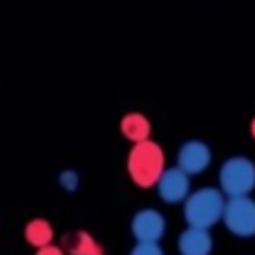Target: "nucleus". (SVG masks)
Listing matches in <instances>:
<instances>
[{
    "label": "nucleus",
    "mask_w": 255,
    "mask_h": 255,
    "mask_svg": "<svg viewBox=\"0 0 255 255\" xmlns=\"http://www.w3.org/2000/svg\"><path fill=\"white\" fill-rule=\"evenodd\" d=\"M163 168H166V152H163V148L157 141H152V136L145 141L132 143L126 159V170L134 186L154 188Z\"/></svg>",
    "instance_id": "1"
},
{
    "label": "nucleus",
    "mask_w": 255,
    "mask_h": 255,
    "mask_svg": "<svg viewBox=\"0 0 255 255\" xmlns=\"http://www.w3.org/2000/svg\"><path fill=\"white\" fill-rule=\"evenodd\" d=\"M226 206V195L215 186H202L197 190H190L188 197L181 204L184 220L188 226H199V229H213L222 224Z\"/></svg>",
    "instance_id": "2"
},
{
    "label": "nucleus",
    "mask_w": 255,
    "mask_h": 255,
    "mask_svg": "<svg viewBox=\"0 0 255 255\" xmlns=\"http://www.w3.org/2000/svg\"><path fill=\"white\" fill-rule=\"evenodd\" d=\"M220 190L226 197H240V195H253L255 190V161L244 154H235L222 161L217 170Z\"/></svg>",
    "instance_id": "3"
},
{
    "label": "nucleus",
    "mask_w": 255,
    "mask_h": 255,
    "mask_svg": "<svg viewBox=\"0 0 255 255\" xmlns=\"http://www.w3.org/2000/svg\"><path fill=\"white\" fill-rule=\"evenodd\" d=\"M222 224L235 238H242V240L255 238V197L253 195L226 197Z\"/></svg>",
    "instance_id": "4"
},
{
    "label": "nucleus",
    "mask_w": 255,
    "mask_h": 255,
    "mask_svg": "<svg viewBox=\"0 0 255 255\" xmlns=\"http://www.w3.org/2000/svg\"><path fill=\"white\" fill-rule=\"evenodd\" d=\"M168 220L157 208H141L130 220V233L134 242H161L166 238Z\"/></svg>",
    "instance_id": "5"
},
{
    "label": "nucleus",
    "mask_w": 255,
    "mask_h": 255,
    "mask_svg": "<svg viewBox=\"0 0 255 255\" xmlns=\"http://www.w3.org/2000/svg\"><path fill=\"white\" fill-rule=\"evenodd\" d=\"M154 190H157V197L166 204H184V199L188 197L190 188V175L184 172L179 166H170L163 168V172L159 175L157 184H154Z\"/></svg>",
    "instance_id": "6"
},
{
    "label": "nucleus",
    "mask_w": 255,
    "mask_h": 255,
    "mask_svg": "<svg viewBox=\"0 0 255 255\" xmlns=\"http://www.w3.org/2000/svg\"><path fill=\"white\" fill-rule=\"evenodd\" d=\"M213 163V150L206 141L202 139H188L177 150V166L190 177L204 175Z\"/></svg>",
    "instance_id": "7"
},
{
    "label": "nucleus",
    "mask_w": 255,
    "mask_h": 255,
    "mask_svg": "<svg viewBox=\"0 0 255 255\" xmlns=\"http://www.w3.org/2000/svg\"><path fill=\"white\" fill-rule=\"evenodd\" d=\"M215 249L211 229L199 226H186L177 238V251L179 255H211Z\"/></svg>",
    "instance_id": "8"
},
{
    "label": "nucleus",
    "mask_w": 255,
    "mask_h": 255,
    "mask_svg": "<svg viewBox=\"0 0 255 255\" xmlns=\"http://www.w3.org/2000/svg\"><path fill=\"white\" fill-rule=\"evenodd\" d=\"M61 247L67 255H106V249L97 242L92 233L88 231H72L65 233L61 240Z\"/></svg>",
    "instance_id": "9"
},
{
    "label": "nucleus",
    "mask_w": 255,
    "mask_h": 255,
    "mask_svg": "<svg viewBox=\"0 0 255 255\" xmlns=\"http://www.w3.org/2000/svg\"><path fill=\"white\" fill-rule=\"evenodd\" d=\"M119 130L124 134V139H128L130 143L145 141L152 136V124L143 112H126L119 121Z\"/></svg>",
    "instance_id": "10"
},
{
    "label": "nucleus",
    "mask_w": 255,
    "mask_h": 255,
    "mask_svg": "<svg viewBox=\"0 0 255 255\" xmlns=\"http://www.w3.org/2000/svg\"><path fill=\"white\" fill-rule=\"evenodd\" d=\"M25 240H27V244L34 249L52 244L54 242L52 222L45 220V217H31V220L25 224Z\"/></svg>",
    "instance_id": "11"
},
{
    "label": "nucleus",
    "mask_w": 255,
    "mask_h": 255,
    "mask_svg": "<svg viewBox=\"0 0 255 255\" xmlns=\"http://www.w3.org/2000/svg\"><path fill=\"white\" fill-rule=\"evenodd\" d=\"M58 186H61L65 193H76L81 186V177L74 168H65V170L58 172Z\"/></svg>",
    "instance_id": "12"
},
{
    "label": "nucleus",
    "mask_w": 255,
    "mask_h": 255,
    "mask_svg": "<svg viewBox=\"0 0 255 255\" xmlns=\"http://www.w3.org/2000/svg\"><path fill=\"white\" fill-rule=\"evenodd\" d=\"M128 255H166V251L159 242H134Z\"/></svg>",
    "instance_id": "13"
},
{
    "label": "nucleus",
    "mask_w": 255,
    "mask_h": 255,
    "mask_svg": "<svg viewBox=\"0 0 255 255\" xmlns=\"http://www.w3.org/2000/svg\"><path fill=\"white\" fill-rule=\"evenodd\" d=\"M34 255H67V253L63 251V247H56V244H47V247L36 249Z\"/></svg>",
    "instance_id": "14"
},
{
    "label": "nucleus",
    "mask_w": 255,
    "mask_h": 255,
    "mask_svg": "<svg viewBox=\"0 0 255 255\" xmlns=\"http://www.w3.org/2000/svg\"><path fill=\"white\" fill-rule=\"evenodd\" d=\"M249 130H251V136H253V139H255V117H253V119H251V126H249Z\"/></svg>",
    "instance_id": "15"
}]
</instances>
